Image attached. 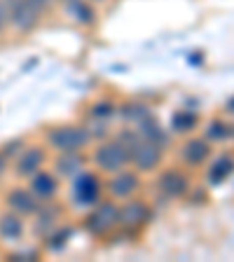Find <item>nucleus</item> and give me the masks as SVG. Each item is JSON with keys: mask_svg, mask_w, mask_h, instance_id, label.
I'll list each match as a JSON object with an SVG mask.
<instances>
[{"mask_svg": "<svg viewBox=\"0 0 234 262\" xmlns=\"http://www.w3.org/2000/svg\"><path fill=\"white\" fill-rule=\"evenodd\" d=\"M45 141L56 152H82L92 143V136L82 124H59L45 131Z\"/></svg>", "mask_w": 234, "mask_h": 262, "instance_id": "1", "label": "nucleus"}, {"mask_svg": "<svg viewBox=\"0 0 234 262\" xmlns=\"http://www.w3.org/2000/svg\"><path fill=\"white\" fill-rule=\"evenodd\" d=\"M117 213H120V206L115 202H101L98 199L96 204H94L92 213H89L87 218H84V229H87L92 236H96V239H103V236H108L110 232H113L115 227H117Z\"/></svg>", "mask_w": 234, "mask_h": 262, "instance_id": "2", "label": "nucleus"}, {"mask_svg": "<svg viewBox=\"0 0 234 262\" xmlns=\"http://www.w3.org/2000/svg\"><path fill=\"white\" fill-rule=\"evenodd\" d=\"M92 159L98 171H103V173H117V171L129 166V150L115 138V141L101 143V145L94 150Z\"/></svg>", "mask_w": 234, "mask_h": 262, "instance_id": "3", "label": "nucleus"}, {"mask_svg": "<svg viewBox=\"0 0 234 262\" xmlns=\"http://www.w3.org/2000/svg\"><path fill=\"white\" fill-rule=\"evenodd\" d=\"M7 10V26H12L16 33H31L38 26L42 12L33 5L31 0H3Z\"/></svg>", "mask_w": 234, "mask_h": 262, "instance_id": "4", "label": "nucleus"}, {"mask_svg": "<svg viewBox=\"0 0 234 262\" xmlns=\"http://www.w3.org/2000/svg\"><path fill=\"white\" fill-rule=\"evenodd\" d=\"M162 157H164L162 147H159L157 143L143 141V138H138V141L134 143V147L129 150V164L136 171H141V173L155 171L159 164H162Z\"/></svg>", "mask_w": 234, "mask_h": 262, "instance_id": "5", "label": "nucleus"}, {"mask_svg": "<svg viewBox=\"0 0 234 262\" xmlns=\"http://www.w3.org/2000/svg\"><path fill=\"white\" fill-rule=\"evenodd\" d=\"M101 196V178L94 171H80L73 180V202L77 206H94Z\"/></svg>", "mask_w": 234, "mask_h": 262, "instance_id": "6", "label": "nucleus"}, {"mask_svg": "<svg viewBox=\"0 0 234 262\" xmlns=\"http://www.w3.org/2000/svg\"><path fill=\"white\" fill-rule=\"evenodd\" d=\"M47 164V150L42 145H24V150L14 157V173L19 178H31Z\"/></svg>", "mask_w": 234, "mask_h": 262, "instance_id": "7", "label": "nucleus"}, {"mask_svg": "<svg viewBox=\"0 0 234 262\" xmlns=\"http://www.w3.org/2000/svg\"><path fill=\"white\" fill-rule=\"evenodd\" d=\"M150 218H153L150 204L143 199H129L124 206H120V213H117V223L124 229H141L145 223H150Z\"/></svg>", "mask_w": 234, "mask_h": 262, "instance_id": "8", "label": "nucleus"}, {"mask_svg": "<svg viewBox=\"0 0 234 262\" xmlns=\"http://www.w3.org/2000/svg\"><path fill=\"white\" fill-rule=\"evenodd\" d=\"M157 187L162 194L178 199V196H185L190 192V178L180 169H164L157 178Z\"/></svg>", "mask_w": 234, "mask_h": 262, "instance_id": "9", "label": "nucleus"}, {"mask_svg": "<svg viewBox=\"0 0 234 262\" xmlns=\"http://www.w3.org/2000/svg\"><path fill=\"white\" fill-rule=\"evenodd\" d=\"M5 204L10 211L19 213V215H33V213L40 208V199L33 194L28 187H12L5 194Z\"/></svg>", "mask_w": 234, "mask_h": 262, "instance_id": "10", "label": "nucleus"}, {"mask_svg": "<svg viewBox=\"0 0 234 262\" xmlns=\"http://www.w3.org/2000/svg\"><path fill=\"white\" fill-rule=\"evenodd\" d=\"M61 213H63V208H61L59 204H40V208L33 213V215H35V223H33V232H35V236L45 239L52 229L59 227Z\"/></svg>", "mask_w": 234, "mask_h": 262, "instance_id": "11", "label": "nucleus"}, {"mask_svg": "<svg viewBox=\"0 0 234 262\" xmlns=\"http://www.w3.org/2000/svg\"><path fill=\"white\" fill-rule=\"evenodd\" d=\"M138 190H141V178H138V173L126 171V169L117 171L108 183V192L115 199H129V196H134Z\"/></svg>", "mask_w": 234, "mask_h": 262, "instance_id": "12", "label": "nucleus"}, {"mask_svg": "<svg viewBox=\"0 0 234 262\" xmlns=\"http://www.w3.org/2000/svg\"><path fill=\"white\" fill-rule=\"evenodd\" d=\"M180 159L187 166H202V164L208 162L211 157V143L206 138H187L183 145H180Z\"/></svg>", "mask_w": 234, "mask_h": 262, "instance_id": "13", "label": "nucleus"}, {"mask_svg": "<svg viewBox=\"0 0 234 262\" xmlns=\"http://www.w3.org/2000/svg\"><path fill=\"white\" fill-rule=\"evenodd\" d=\"M28 180H31V183H28V190L38 196L40 202H52V199L59 194V178H56L54 173H49V171L40 169L38 173H33Z\"/></svg>", "mask_w": 234, "mask_h": 262, "instance_id": "14", "label": "nucleus"}, {"mask_svg": "<svg viewBox=\"0 0 234 262\" xmlns=\"http://www.w3.org/2000/svg\"><path fill=\"white\" fill-rule=\"evenodd\" d=\"M24 234H26L24 215H19V213L7 208V211L0 215V239L10 241V244H16V241L24 239Z\"/></svg>", "mask_w": 234, "mask_h": 262, "instance_id": "15", "label": "nucleus"}, {"mask_svg": "<svg viewBox=\"0 0 234 262\" xmlns=\"http://www.w3.org/2000/svg\"><path fill=\"white\" fill-rule=\"evenodd\" d=\"M136 131H138V136H141L143 141L157 143L159 147H164L166 143H169V134H166V129H164V126L159 124L157 120H155L153 115H147L145 120L138 122V124H136Z\"/></svg>", "mask_w": 234, "mask_h": 262, "instance_id": "16", "label": "nucleus"}, {"mask_svg": "<svg viewBox=\"0 0 234 262\" xmlns=\"http://www.w3.org/2000/svg\"><path fill=\"white\" fill-rule=\"evenodd\" d=\"M87 159L82 157V152H59V157L54 159V171L61 178H73L82 171Z\"/></svg>", "mask_w": 234, "mask_h": 262, "instance_id": "17", "label": "nucleus"}, {"mask_svg": "<svg viewBox=\"0 0 234 262\" xmlns=\"http://www.w3.org/2000/svg\"><path fill=\"white\" fill-rule=\"evenodd\" d=\"M63 7L82 26H94L96 24V10L92 7L89 0H63Z\"/></svg>", "mask_w": 234, "mask_h": 262, "instance_id": "18", "label": "nucleus"}, {"mask_svg": "<svg viewBox=\"0 0 234 262\" xmlns=\"http://www.w3.org/2000/svg\"><path fill=\"white\" fill-rule=\"evenodd\" d=\"M232 173H234V157L220 155V157L213 159L211 169H208V183H211V185H220V183H225Z\"/></svg>", "mask_w": 234, "mask_h": 262, "instance_id": "19", "label": "nucleus"}, {"mask_svg": "<svg viewBox=\"0 0 234 262\" xmlns=\"http://www.w3.org/2000/svg\"><path fill=\"white\" fill-rule=\"evenodd\" d=\"M120 115L126 124H138V122L145 120L147 115H153V113H150V108H147L145 103H141V101H129V103L120 105Z\"/></svg>", "mask_w": 234, "mask_h": 262, "instance_id": "20", "label": "nucleus"}, {"mask_svg": "<svg viewBox=\"0 0 234 262\" xmlns=\"http://www.w3.org/2000/svg\"><path fill=\"white\" fill-rule=\"evenodd\" d=\"M197 124H199V115L192 113V110H178V113L171 117V129H174L176 134H190Z\"/></svg>", "mask_w": 234, "mask_h": 262, "instance_id": "21", "label": "nucleus"}, {"mask_svg": "<svg viewBox=\"0 0 234 262\" xmlns=\"http://www.w3.org/2000/svg\"><path fill=\"white\" fill-rule=\"evenodd\" d=\"M71 234H73L71 227H66V225H59V227H54L47 236H45V246H47L49 251H61V248H66V244H68Z\"/></svg>", "mask_w": 234, "mask_h": 262, "instance_id": "22", "label": "nucleus"}, {"mask_svg": "<svg viewBox=\"0 0 234 262\" xmlns=\"http://www.w3.org/2000/svg\"><path fill=\"white\" fill-rule=\"evenodd\" d=\"M232 136V126L225 124L223 120H211L206 124V141H227V138Z\"/></svg>", "mask_w": 234, "mask_h": 262, "instance_id": "23", "label": "nucleus"}, {"mask_svg": "<svg viewBox=\"0 0 234 262\" xmlns=\"http://www.w3.org/2000/svg\"><path fill=\"white\" fill-rule=\"evenodd\" d=\"M115 105L110 103V101H96V103L89 108V113H92V117H98V120H110L115 115Z\"/></svg>", "mask_w": 234, "mask_h": 262, "instance_id": "24", "label": "nucleus"}, {"mask_svg": "<svg viewBox=\"0 0 234 262\" xmlns=\"http://www.w3.org/2000/svg\"><path fill=\"white\" fill-rule=\"evenodd\" d=\"M92 138H105L108 136V120H98V117H92L89 124H84Z\"/></svg>", "mask_w": 234, "mask_h": 262, "instance_id": "25", "label": "nucleus"}, {"mask_svg": "<svg viewBox=\"0 0 234 262\" xmlns=\"http://www.w3.org/2000/svg\"><path fill=\"white\" fill-rule=\"evenodd\" d=\"M24 145H26V143H24L22 138H14V141H10V143H5V145H3V152L12 159V157H16V155L22 152Z\"/></svg>", "mask_w": 234, "mask_h": 262, "instance_id": "26", "label": "nucleus"}, {"mask_svg": "<svg viewBox=\"0 0 234 262\" xmlns=\"http://www.w3.org/2000/svg\"><path fill=\"white\" fill-rule=\"evenodd\" d=\"M7 31V10H5V3L0 0V35Z\"/></svg>", "mask_w": 234, "mask_h": 262, "instance_id": "27", "label": "nucleus"}, {"mask_svg": "<svg viewBox=\"0 0 234 262\" xmlns=\"http://www.w3.org/2000/svg\"><path fill=\"white\" fill-rule=\"evenodd\" d=\"M10 162H12V159L7 157V155L3 152V150H0V178H3V176L7 173V169H10Z\"/></svg>", "mask_w": 234, "mask_h": 262, "instance_id": "28", "label": "nucleus"}, {"mask_svg": "<svg viewBox=\"0 0 234 262\" xmlns=\"http://www.w3.org/2000/svg\"><path fill=\"white\" fill-rule=\"evenodd\" d=\"M31 3H33V5H35V7H38L40 12H45L49 5H52V0H31Z\"/></svg>", "mask_w": 234, "mask_h": 262, "instance_id": "29", "label": "nucleus"}, {"mask_svg": "<svg viewBox=\"0 0 234 262\" xmlns=\"http://www.w3.org/2000/svg\"><path fill=\"white\" fill-rule=\"evenodd\" d=\"M227 108H229V113H234V98H232V101H229V103H227Z\"/></svg>", "mask_w": 234, "mask_h": 262, "instance_id": "30", "label": "nucleus"}, {"mask_svg": "<svg viewBox=\"0 0 234 262\" xmlns=\"http://www.w3.org/2000/svg\"><path fill=\"white\" fill-rule=\"evenodd\" d=\"M89 3H103V0H89Z\"/></svg>", "mask_w": 234, "mask_h": 262, "instance_id": "31", "label": "nucleus"}, {"mask_svg": "<svg viewBox=\"0 0 234 262\" xmlns=\"http://www.w3.org/2000/svg\"><path fill=\"white\" fill-rule=\"evenodd\" d=\"M232 136H234V126H232Z\"/></svg>", "mask_w": 234, "mask_h": 262, "instance_id": "32", "label": "nucleus"}]
</instances>
